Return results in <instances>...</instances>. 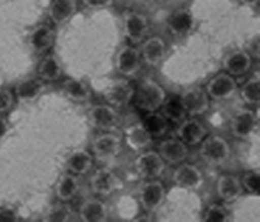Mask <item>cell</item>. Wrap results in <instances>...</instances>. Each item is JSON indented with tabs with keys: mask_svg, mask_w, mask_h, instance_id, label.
I'll return each instance as SVG.
<instances>
[{
	"mask_svg": "<svg viewBox=\"0 0 260 222\" xmlns=\"http://www.w3.org/2000/svg\"><path fill=\"white\" fill-rule=\"evenodd\" d=\"M62 91L68 99L77 103L87 102L92 97V92L89 87L81 79H66L62 84Z\"/></svg>",
	"mask_w": 260,
	"mask_h": 222,
	"instance_id": "cell-28",
	"label": "cell"
},
{
	"mask_svg": "<svg viewBox=\"0 0 260 222\" xmlns=\"http://www.w3.org/2000/svg\"><path fill=\"white\" fill-rule=\"evenodd\" d=\"M244 190L240 178L234 174L224 173L219 176L216 181V194L220 200L226 203L235 202L243 195Z\"/></svg>",
	"mask_w": 260,
	"mask_h": 222,
	"instance_id": "cell-17",
	"label": "cell"
},
{
	"mask_svg": "<svg viewBox=\"0 0 260 222\" xmlns=\"http://www.w3.org/2000/svg\"><path fill=\"white\" fill-rule=\"evenodd\" d=\"M89 122L101 131H112L119 122L118 112L111 104H95L88 112Z\"/></svg>",
	"mask_w": 260,
	"mask_h": 222,
	"instance_id": "cell-13",
	"label": "cell"
},
{
	"mask_svg": "<svg viewBox=\"0 0 260 222\" xmlns=\"http://www.w3.org/2000/svg\"><path fill=\"white\" fill-rule=\"evenodd\" d=\"M160 109L169 122L180 123L186 117V113H185L181 102H180V97H171V98L166 97L165 102Z\"/></svg>",
	"mask_w": 260,
	"mask_h": 222,
	"instance_id": "cell-32",
	"label": "cell"
},
{
	"mask_svg": "<svg viewBox=\"0 0 260 222\" xmlns=\"http://www.w3.org/2000/svg\"><path fill=\"white\" fill-rule=\"evenodd\" d=\"M180 102L186 116L190 117L205 115L210 108V97L206 93L205 88L200 86H193L185 89L180 96Z\"/></svg>",
	"mask_w": 260,
	"mask_h": 222,
	"instance_id": "cell-3",
	"label": "cell"
},
{
	"mask_svg": "<svg viewBox=\"0 0 260 222\" xmlns=\"http://www.w3.org/2000/svg\"><path fill=\"white\" fill-rule=\"evenodd\" d=\"M79 191V179L78 176L72 173H64L59 177L57 184H55V197L60 202H68L77 196Z\"/></svg>",
	"mask_w": 260,
	"mask_h": 222,
	"instance_id": "cell-27",
	"label": "cell"
},
{
	"mask_svg": "<svg viewBox=\"0 0 260 222\" xmlns=\"http://www.w3.org/2000/svg\"><path fill=\"white\" fill-rule=\"evenodd\" d=\"M166 97V92L162 86L152 79H146L137 87V89H135L134 100L140 109L150 113L160 110Z\"/></svg>",
	"mask_w": 260,
	"mask_h": 222,
	"instance_id": "cell-1",
	"label": "cell"
},
{
	"mask_svg": "<svg viewBox=\"0 0 260 222\" xmlns=\"http://www.w3.org/2000/svg\"><path fill=\"white\" fill-rule=\"evenodd\" d=\"M150 29L148 19L141 13L126 12L123 14V34L131 44L141 43Z\"/></svg>",
	"mask_w": 260,
	"mask_h": 222,
	"instance_id": "cell-8",
	"label": "cell"
},
{
	"mask_svg": "<svg viewBox=\"0 0 260 222\" xmlns=\"http://www.w3.org/2000/svg\"><path fill=\"white\" fill-rule=\"evenodd\" d=\"M177 138L181 139L187 146H198L208 136L206 126L196 117L182 120L176 129Z\"/></svg>",
	"mask_w": 260,
	"mask_h": 222,
	"instance_id": "cell-11",
	"label": "cell"
},
{
	"mask_svg": "<svg viewBox=\"0 0 260 222\" xmlns=\"http://www.w3.org/2000/svg\"><path fill=\"white\" fill-rule=\"evenodd\" d=\"M19 220V213L12 207L3 206L0 207V221L9 222V221H18Z\"/></svg>",
	"mask_w": 260,
	"mask_h": 222,
	"instance_id": "cell-37",
	"label": "cell"
},
{
	"mask_svg": "<svg viewBox=\"0 0 260 222\" xmlns=\"http://www.w3.org/2000/svg\"><path fill=\"white\" fill-rule=\"evenodd\" d=\"M89 187L95 196H110L119 187V179L110 168H98L89 178Z\"/></svg>",
	"mask_w": 260,
	"mask_h": 222,
	"instance_id": "cell-12",
	"label": "cell"
},
{
	"mask_svg": "<svg viewBox=\"0 0 260 222\" xmlns=\"http://www.w3.org/2000/svg\"><path fill=\"white\" fill-rule=\"evenodd\" d=\"M239 93H240L241 99L245 104L251 105V107H255L259 105L260 103V79L259 76L251 77L250 79L245 82V83L241 86L240 89H238Z\"/></svg>",
	"mask_w": 260,
	"mask_h": 222,
	"instance_id": "cell-31",
	"label": "cell"
},
{
	"mask_svg": "<svg viewBox=\"0 0 260 222\" xmlns=\"http://www.w3.org/2000/svg\"><path fill=\"white\" fill-rule=\"evenodd\" d=\"M229 217L226 207L220 203H213L209 206L203 215V220L206 222H226Z\"/></svg>",
	"mask_w": 260,
	"mask_h": 222,
	"instance_id": "cell-33",
	"label": "cell"
},
{
	"mask_svg": "<svg viewBox=\"0 0 260 222\" xmlns=\"http://www.w3.org/2000/svg\"><path fill=\"white\" fill-rule=\"evenodd\" d=\"M15 103V96L10 89L0 88V115H5L13 108Z\"/></svg>",
	"mask_w": 260,
	"mask_h": 222,
	"instance_id": "cell-36",
	"label": "cell"
},
{
	"mask_svg": "<svg viewBox=\"0 0 260 222\" xmlns=\"http://www.w3.org/2000/svg\"><path fill=\"white\" fill-rule=\"evenodd\" d=\"M9 132H10L9 122H8V121L5 120L2 115H0V141H2V139H4L5 137L9 134Z\"/></svg>",
	"mask_w": 260,
	"mask_h": 222,
	"instance_id": "cell-39",
	"label": "cell"
},
{
	"mask_svg": "<svg viewBox=\"0 0 260 222\" xmlns=\"http://www.w3.org/2000/svg\"><path fill=\"white\" fill-rule=\"evenodd\" d=\"M78 216L84 222H103L108 217V207L100 198H88L79 207Z\"/></svg>",
	"mask_w": 260,
	"mask_h": 222,
	"instance_id": "cell-21",
	"label": "cell"
},
{
	"mask_svg": "<svg viewBox=\"0 0 260 222\" xmlns=\"http://www.w3.org/2000/svg\"><path fill=\"white\" fill-rule=\"evenodd\" d=\"M142 126L148 132L152 138H161L170 129V122L161 112H150L145 116L142 121Z\"/></svg>",
	"mask_w": 260,
	"mask_h": 222,
	"instance_id": "cell-29",
	"label": "cell"
},
{
	"mask_svg": "<svg viewBox=\"0 0 260 222\" xmlns=\"http://www.w3.org/2000/svg\"><path fill=\"white\" fill-rule=\"evenodd\" d=\"M199 155L208 166L219 167L226 163L232 155V150L224 137L214 134V136H206L201 141Z\"/></svg>",
	"mask_w": 260,
	"mask_h": 222,
	"instance_id": "cell-2",
	"label": "cell"
},
{
	"mask_svg": "<svg viewBox=\"0 0 260 222\" xmlns=\"http://www.w3.org/2000/svg\"><path fill=\"white\" fill-rule=\"evenodd\" d=\"M258 124L255 112L248 108L238 110L230 120V131L235 138L248 139L253 136Z\"/></svg>",
	"mask_w": 260,
	"mask_h": 222,
	"instance_id": "cell-10",
	"label": "cell"
},
{
	"mask_svg": "<svg viewBox=\"0 0 260 222\" xmlns=\"http://www.w3.org/2000/svg\"><path fill=\"white\" fill-rule=\"evenodd\" d=\"M46 91V82L41 78H26L20 81L15 86L14 96L15 99L20 100L23 103L34 102L42 96Z\"/></svg>",
	"mask_w": 260,
	"mask_h": 222,
	"instance_id": "cell-20",
	"label": "cell"
},
{
	"mask_svg": "<svg viewBox=\"0 0 260 222\" xmlns=\"http://www.w3.org/2000/svg\"><path fill=\"white\" fill-rule=\"evenodd\" d=\"M166 200V189L157 178L147 179L139 192V202L143 211L153 213L162 206Z\"/></svg>",
	"mask_w": 260,
	"mask_h": 222,
	"instance_id": "cell-4",
	"label": "cell"
},
{
	"mask_svg": "<svg viewBox=\"0 0 260 222\" xmlns=\"http://www.w3.org/2000/svg\"><path fill=\"white\" fill-rule=\"evenodd\" d=\"M244 191L250 195L260 194V174L258 171H246L240 178Z\"/></svg>",
	"mask_w": 260,
	"mask_h": 222,
	"instance_id": "cell-34",
	"label": "cell"
},
{
	"mask_svg": "<svg viewBox=\"0 0 260 222\" xmlns=\"http://www.w3.org/2000/svg\"><path fill=\"white\" fill-rule=\"evenodd\" d=\"M135 88L128 81H115L106 91L105 97L112 107H124L134 100Z\"/></svg>",
	"mask_w": 260,
	"mask_h": 222,
	"instance_id": "cell-18",
	"label": "cell"
},
{
	"mask_svg": "<svg viewBox=\"0 0 260 222\" xmlns=\"http://www.w3.org/2000/svg\"><path fill=\"white\" fill-rule=\"evenodd\" d=\"M238 89L235 77L230 76L226 72L217 73L208 82L205 87V91L210 99L217 100V102L233 98L238 93Z\"/></svg>",
	"mask_w": 260,
	"mask_h": 222,
	"instance_id": "cell-5",
	"label": "cell"
},
{
	"mask_svg": "<svg viewBox=\"0 0 260 222\" xmlns=\"http://www.w3.org/2000/svg\"><path fill=\"white\" fill-rule=\"evenodd\" d=\"M240 4L245 5V7H250V8H254L256 7V5L259 4V0H238Z\"/></svg>",
	"mask_w": 260,
	"mask_h": 222,
	"instance_id": "cell-40",
	"label": "cell"
},
{
	"mask_svg": "<svg viewBox=\"0 0 260 222\" xmlns=\"http://www.w3.org/2000/svg\"><path fill=\"white\" fill-rule=\"evenodd\" d=\"M251 64H253L251 55L246 50L241 49L233 50L222 60L224 70L233 77H240L248 73Z\"/></svg>",
	"mask_w": 260,
	"mask_h": 222,
	"instance_id": "cell-19",
	"label": "cell"
},
{
	"mask_svg": "<svg viewBox=\"0 0 260 222\" xmlns=\"http://www.w3.org/2000/svg\"><path fill=\"white\" fill-rule=\"evenodd\" d=\"M140 53H141V58L146 64L151 65V67H157L166 58L167 46L161 36H151L143 42Z\"/></svg>",
	"mask_w": 260,
	"mask_h": 222,
	"instance_id": "cell-16",
	"label": "cell"
},
{
	"mask_svg": "<svg viewBox=\"0 0 260 222\" xmlns=\"http://www.w3.org/2000/svg\"><path fill=\"white\" fill-rule=\"evenodd\" d=\"M195 20L193 15L187 9H179L172 13L167 19V29L176 36L186 35L192 30Z\"/></svg>",
	"mask_w": 260,
	"mask_h": 222,
	"instance_id": "cell-24",
	"label": "cell"
},
{
	"mask_svg": "<svg viewBox=\"0 0 260 222\" xmlns=\"http://www.w3.org/2000/svg\"><path fill=\"white\" fill-rule=\"evenodd\" d=\"M142 65L141 53L134 46H124L116 55V69L123 77H134L140 72Z\"/></svg>",
	"mask_w": 260,
	"mask_h": 222,
	"instance_id": "cell-9",
	"label": "cell"
},
{
	"mask_svg": "<svg viewBox=\"0 0 260 222\" xmlns=\"http://www.w3.org/2000/svg\"><path fill=\"white\" fill-rule=\"evenodd\" d=\"M157 153L169 165L177 166L185 162L189 156V146L180 138H166L158 144Z\"/></svg>",
	"mask_w": 260,
	"mask_h": 222,
	"instance_id": "cell-15",
	"label": "cell"
},
{
	"mask_svg": "<svg viewBox=\"0 0 260 222\" xmlns=\"http://www.w3.org/2000/svg\"><path fill=\"white\" fill-rule=\"evenodd\" d=\"M136 172L143 179L158 178L165 171V161L155 151L142 152L135 161Z\"/></svg>",
	"mask_w": 260,
	"mask_h": 222,
	"instance_id": "cell-7",
	"label": "cell"
},
{
	"mask_svg": "<svg viewBox=\"0 0 260 222\" xmlns=\"http://www.w3.org/2000/svg\"><path fill=\"white\" fill-rule=\"evenodd\" d=\"M77 12L76 0H53L49 8V19L54 25H63Z\"/></svg>",
	"mask_w": 260,
	"mask_h": 222,
	"instance_id": "cell-25",
	"label": "cell"
},
{
	"mask_svg": "<svg viewBox=\"0 0 260 222\" xmlns=\"http://www.w3.org/2000/svg\"><path fill=\"white\" fill-rule=\"evenodd\" d=\"M172 181L181 189L198 190L204 184V176L195 165L182 162L175 168Z\"/></svg>",
	"mask_w": 260,
	"mask_h": 222,
	"instance_id": "cell-14",
	"label": "cell"
},
{
	"mask_svg": "<svg viewBox=\"0 0 260 222\" xmlns=\"http://www.w3.org/2000/svg\"><path fill=\"white\" fill-rule=\"evenodd\" d=\"M93 155L89 151L83 150V148L76 150L68 156L66 161V168L74 176H82L91 171L93 166Z\"/></svg>",
	"mask_w": 260,
	"mask_h": 222,
	"instance_id": "cell-22",
	"label": "cell"
},
{
	"mask_svg": "<svg viewBox=\"0 0 260 222\" xmlns=\"http://www.w3.org/2000/svg\"><path fill=\"white\" fill-rule=\"evenodd\" d=\"M55 34L54 30L47 24L37 25L31 30L30 36H29V43H30L31 49L37 54H43L53 47L54 44Z\"/></svg>",
	"mask_w": 260,
	"mask_h": 222,
	"instance_id": "cell-23",
	"label": "cell"
},
{
	"mask_svg": "<svg viewBox=\"0 0 260 222\" xmlns=\"http://www.w3.org/2000/svg\"><path fill=\"white\" fill-rule=\"evenodd\" d=\"M38 77L44 82H55L62 76V65L55 55H46L37 68Z\"/></svg>",
	"mask_w": 260,
	"mask_h": 222,
	"instance_id": "cell-30",
	"label": "cell"
},
{
	"mask_svg": "<svg viewBox=\"0 0 260 222\" xmlns=\"http://www.w3.org/2000/svg\"><path fill=\"white\" fill-rule=\"evenodd\" d=\"M124 138L127 144L135 151H145L152 143V137L148 134L142 123L129 126L124 132Z\"/></svg>",
	"mask_w": 260,
	"mask_h": 222,
	"instance_id": "cell-26",
	"label": "cell"
},
{
	"mask_svg": "<svg viewBox=\"0 0 260 222\" xmlns=\"http://www.w3.org/2000/svg\"><path fill=\"white\" fill-rule=\"evenodd\" d=\"M119 151H121V139L111 132L98 134L92 141V155L101 162L115 160Z\"/></svg>",
	"mask_w": 260,
	"mask_h": 222,
	"instance_id": "cell-6",
	"label": "cell"
},
{
	"mask_svg": "<svg viewBox=\"0 0 260 222\" xmlns=\"http://www.w3.org/2000/svg\"><path fill=\"white\" fill-rule=\"evenodd\" d=\"M72 212L71 208L64 202L54 205L49 211L47 212L44 220L46 221H68L71 218Z\"/></svg>",
	"mask_w": 260,
	"mask_h": 222,
	"instance_id": "cell-35",
	"label": "cell"
},
{
	"mask_svg": "<svg viewBox=\"0 0 260 222\" xmlns=\"http://www.w3.org/2000/svg\"><path fill=\"white\" fill-rule=\"evenodd\" d=\"M83 5L88 9H105V8L111 7L113 4V0H82Z\"/></svg>",
	"mask_w": 260,
	"mask_h": 222,
	"instance_id": "cell-38",
	"label": "cell"
}]
</instances>
